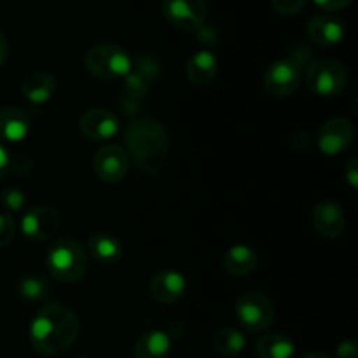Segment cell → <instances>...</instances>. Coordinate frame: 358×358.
Here are the masks:
<instances>
[{"label":"cell","instance_id":"cell-1","mask_svg":"<svg viewBox=\"0 0 358 358\" xmlns=\"http://www.w3.org/2000/svg\"><path fill=\"white\" fill-rule=\"evenodd\" d=\"M80 324L70 308L52 303L41 308L30 325V343L37 353L56 357L66 352L79 338Z\"/></svg>","mask_w":358,"mask_h":358},{"label":"cell","instance_id":"cell-2","mask_svg":"<svg viewBox=\"0 0 358 358\" xmlns=\"http://www.w3.org/2000/svg\"><path fill=\"white\" fill-rule=\"evenodd\" d=\"M126 152L131 156L143 175H156L166 161L168 140L166 128L154 119L143 117L129 122L124 131Z\"/></svg>","mask_w":358,"mask_h":358},{"label":"cell","instance_id":"cell-3","mask_svg":"<svg viewBox=\"0 0 358 358\" xmlns=\"http://www.w3.org/2000/svg\"><path fill=\"white\" fill-rule=\"evenodd\" d=\"M45 262L52 278L63 283L80 282L90 266L86 248L72 238L55 241L49 248Z\"/></svg>","mask_w":358,"mask_h":358},{"label":"cell","instance_id":"cell-4","mask_svg":"<svg viewBox=\"0 0 358 358\" xmlns=\"http://www.w3.org/2000/svg\"><path fill=\"white\" fill-rule=\"evenodd\" d=\"M86 69L91 76L103 80L124 79L131 73L133 59L124 48L117 44H96L86 52Z\"/></svg>","mask_w":358,"mask_h":358},{"label":"cell","instance_id":"cell-5","mask_svg":"<svg viewBox=\"0 0 358 358\" xmlns=\"http://www.w3.org/2000/svg\"><path fill=\"white\" fill-rule=\"evenodd\" d=\"M304 80L311 93L318 96H338L348 86V70L336 59H313L306 66Z\"/></svg>","mask_w":358,"mask_h":358},{"label":"cell","instance_id":"cell-6","mask_svg":"<svg viewBox=\"0 0 358 358\" xmlns=\"http://www.w3.org/2000/svg\"><path fill=\"white\" fill-rule=\"evenodd\" d=\"M234 313L241 327L250 332L266 331L276 317L275 304L271 303V299L255 290L245 292L243 296L238 297Z\"/></svg>","mask_w":358,"mask_h":358},{"label":"cell","instance_id":"cell-7","mask_svg":"<svg viewBox=\"0 0 358 358\" xmlns=\"http://www.w3.org/2000/svg\"><path fill=\"white\" fill-rule=\"evenodd\" d=\"M301 84V62L294 56L280 58L268 66L264 87L271 96L285 98L296 93Z\"/></svg>","mask_w":358,"mask_h":358},{"label":"cell","instance_id":"cell-8","mask_svg":"<svg viewBox=\"0 0 358 358\" xmlns=\"http://www.w3.org/2000/svg\"><path fill=\"white\" fill-rule=\"evenodd\" d=\"M206 14V0H163V16L178 30H199L205 24Z\"/></svg>","mask_w":358,"mask_h":358},{"label":"cell","instance_id":"cell-9","mask_svg":"<svg viewBox=\"0 0 358 358\" xmlns=\"http://www.w3.org/2000/svg\"><path fill=\"white\" fill-rule=\"evenodd\" d=\"M353 136H355V128H353V122L350 119H329L318 129L317 147L325 156H339L352 145Z\"/></svg>","mask_w":358,"mask_h":358},{"label":"cell","instance_id":"cell-10","mask_svg":"<svg viewBox=\"0 0 358 358\" xmlns=\"http://www.w3.org/2000/svg\"><path fill=\"white\" fill-rule=\"evenodd\" d=\"M94 173L105 184H119L129 170V156L122 147L105 145L96 152L93 161Z\"/></svg>","mask_w":358,"mask_h":358},{"label":"cell","instance_id":"cell-11","mask_svg":"<svg viewBox=\"0 0 358 358\" xmlns=\"http://www.w3.org/2000/svg\"><path fill=\"white\" fill-rule=\"evenodd\" d=\"M59 213L52 206H35L21 219V231L31 241H48L58 233Z\"/></svg>","mask_w":358,"mask_h":358},{"label":"cell","instance_id":"cell-12","mask_svg":"<svg viewBox=\"0 0 358 358\" xmlns=\"http://www.w3.org/2000/svg\"><path fill=\"white\" fill-rule=\"evenodd\" d=\"M79 129L87 140L105 142L114 138L121 129L117 115L107 108H90L79 119Z\"/></svg>","mask_w":358,"mask_h":358},{"label":"cell","instance_id":"cell-13","mask_svg":"<svg viewBox=\"0 0 358 358\" xmlns=\"http://www.w3.org/2000/svg\"><path fill=\"white\" fill-rule=\"evenodd\" d=\"M315 231L325 240H336L346 229V213L334 201H322L311 212Z\"/></svg>","mask_w":358,"mask_h":358},{"label":"cell","instance_id":"cell-14","mask_svg":"<svg viewBox=\"0 0 358 358\" xmlns=\"http://www.w3.org/2000/svg\"><path fill=\"white\" fill-rule=\"evenodd\" d=\"M187 290V280L175 269H164L156 273L149 282V294L161 304H173L184 297Z\"/></svg>","mask_w":358,"mask_h":358},{"label":"cell","instance_id":"cell-15","mask_svg":"<svg viewBox=\"0 0 358 358\" xmlns=\"http://www.w3.org/2000/svg\"><path fill=\"white\" fill-rule=\"evenodd\" d=\"M308 35L317 45L332 48L345 41L346 27L339 17L332 14H320V16L311 17L308 23Z\"/></svg>","mask_w":358,"mask_h":358},{"label":"cell","instance_id":"cell-16","mask_svg":"<svg viewBox=\"0 0 358 358\" xmlns=\"http://www.w3.org/2000/svg\"><path fill=\"white\" fill-rule=\"evenodd\" d=\"M30 115L20 107L2 105L0 107V140L17 143L23 142L30 133Z\"/></svg>","mask_w":358,"mask_h":358},{"label":"cell","instance_id":"cell-17","mask_svg":"<svg viewBox=\"0 0 358 358\" xmlns=\"http://www.w3.org/2000/svg\"><path fill=\"white\" fill-rule=\"evenodd\" d=\"M259 264V255L248 245H234L226 252L222 259L224 271L233 278H243V276L254 273Z\"/></svg>","mask_w":358,"mask_h":358},{"label":"cell","instance_id":"cell-18","mask_svg":"<svg viewBox=\"0 0 358 358\" xmlns=\"http://www.w3.org/2000/svg\"><path fill=\"white\" fill-rule=\"evenodd\" d=\"M219 73V59L212 51H198L187 59L185 76L194 86H205L212 83Z\"/></svg>","mask_w":358,"mask_h":358},{"label":"cell","instance_id":"cell-19","mask_svg":"<svg viewBox=\"0 0 358 358\" xmlns=\"http://www.w3.org/2000/svg\"><path fill=\"white\" fill-rule=\"evenodd\" d=\"M87 250L100 264H115L122 259L124 245L115 234L96 233L87 240Z\"/></svg>","mask_w":358,"mask_h":358},{"label":"cell","instance_id":"cell-20","mask_svg":"<svg viewBox=\"0 0 358 358\" xmlns=\"http://www.w3.org/2000/svg\"><path fill=\"white\" fill-rule=\"evenodd\" d=\"M56 79L49 72H34L24 77L21 84V93L24 100L30 101L31 105H44L55 94Z\"/></svg>","mask_w":358,"mask_h":358},{"label":"cell","instance_id":"cell-21","mask_svg":"<svg viewBox=\"0 0 358 358\" xmlns=\"http://www.w3.org/2000/svg\"><path fill=\"white\" fill-rule=\"evenodd\" d=\"M171 339L163 331L143 332L133 346V358H168Z\"/></svg>","mask_w":358,"mask_h":358},{"label":"cell","instance_id":"cell-22","mask_svg":"<svg viewBox=\"0 0 358 358\" xmlns=\"http://www.w3.org/2000/svg\"><path fill=\"white\" fill-rule=\"evenodd\" d=\"M254 352L257 358H294L296 345L289 336L275 332V334H264L259 338Z\"/></svg>","mask_w":358,"mask_h":358},{"label":"cell","instance_id":"cell-23","mask_svg":"<svg viewBox=\"0 0 358 358\" xmlns=\"http://www.w3.org/2000/svg\"><path fill=\"white\" fill-rule=\"evenodd\" d=\"M245 346H247V336L233 327L220 329V331H217L215 338H213L215 352L226 358H233L243 353Z\"/></svg>","mask_w":358,"mask_h":358},{"label":"cell","instance_id":"cell-24","mask_svg":"<svg viewBox=\"0 0 358 358\" xmlns=\"http://www.w3.org/2000/svg\"><path fill=\"white\" fill-rule=\"evenodd\" d=\"M17 289H20V296L30 303H41L51 296V287L42 276H24Z\"/></svg>","mask_w":358,"mask_h":358},{"label":"cell","instance_id":"cell-25","mask_svg":"<svg viewBox=\"0 0 358 358\" xmlns=\"http://www.w3.org/2000/svg\"><path fill=\"white\" fill-rule=\"evenodd\" d=\"M0 201H2V205L6 206V208L13 210V212H20V210L24 208V205H27V198H24V192L20 191V189H6V191L2 192V198H0Z\"/></svg>","mask_w":358,"mask_h":358},{"label":"cell","instance_id":"cell-26","mask_svg":"<svg viewBox=\"0 0 358 358\" xmlns=\"http://www.w3.org/2000/svg\"><path fill=\"white\" fill-rule=\"evenodd\" d=\"M269 2L273 9L282 16H294L306 6V0H269Z\"/></svg>","mask_w":358,"mask_h":358},{"label":"cell","instance_id":"cell-27","mask_svg":"<svg viewBox=\"0 0 358 358\" xmlns=\"http://www.w3.org/2000/svg\"><path fill=\"white\" fill-rule=\"evenodd\" d=\"M16 236V224L9 215H0V248L7 247Z\"/></svg>","mask_w":358,"mask_h":358},{"label":"cell","instance_id":"cell-28","mask_svg":"<svg viewBox=\"0 0 358 358\" xmlns=\"http://www.w3.org/2000/svg\"><path fill=\"white\" fill-rule=\"evenodd\" d=\"M336 357L338 358H358V346L352 339H346V341L339 343L338 348H336Z\"/></svg>","mask_w":358,"mask_h":358},{"label":"cell","instance_id":"cell-29","mask_svg":"<svg viewBox=\"0 0 358 358\" xmlns=\"http://www.w3.org/2000/svg\"><path fill=\"white\" fill-rule=\"evenodd\" d=\"M320 9L329 10V13H336V10H343L352 3V0H313Z\"/></svg>","mask_w":358,"mask_h":358},{"label":"cell","instance_id":"cell-30","mask_svg":"<svg viewBox=\"0 0 358 358\" xmlns=\"http://www.w3.org/2000/svg\"><path fill=\"white\" fill-rule=\"evenodd\" d=\"M345 178L353 189L358 187V159H357V157H352V159L346 163Z\"/></svg>","mask_w":358,"mask_h":358},{"label":"cell","instance_id":"cell-31","mask_svg":"<svg viewBox=\"0 0 358 358\" xmlns=\"http://www.w3.org/2000/svg\"><path fill=\"white\" fill-rule=\"evenodd\" d=\"M9 170H10V156L9 152H7L6 147L0 143V180L9 173Z\"/></svg>","mask_w":358,"mask_h":358},{"label":"cell","instance_id":"cell-32","mask_svg":"<svg viewBox=\"0 0 358 358\" xmlns=\"http://www.w3.org/2000/svg\"><path fill=\"white\" fill-rule=\"evenodd\" d=\"M7 55H9V44H7V38L3 37V34L0 31V66L6 63Z\"/></svg>","mask_w":358,"mask_h":358},{"label":"cell","instance_id":"cell-33","mask_svg":"<svg viewBox=\"0 0 358 358\" xmlns=\"http://www.w3.org/2000/svg\"><path fill=\"white\" fill-rule=\"evenodd\" d=\"M303 358H332V357L327 355V353H324V352H311V353H308V355H304Z\"/></svg>","mask_w":358,"mask_h":358},{"label":"cell","instance_id":"cell-34","mask_svg":"<svg viewBox=\"0 0 358 358\" xmlns=\"http://www.w3.org/2000/svg\"><path fill=\"white\" fill-rule=\"evenodd\" d=\"M76 358H87V357H76Z\"/></svg>","mask_w":358,"mask_h":358}]
</instances>
